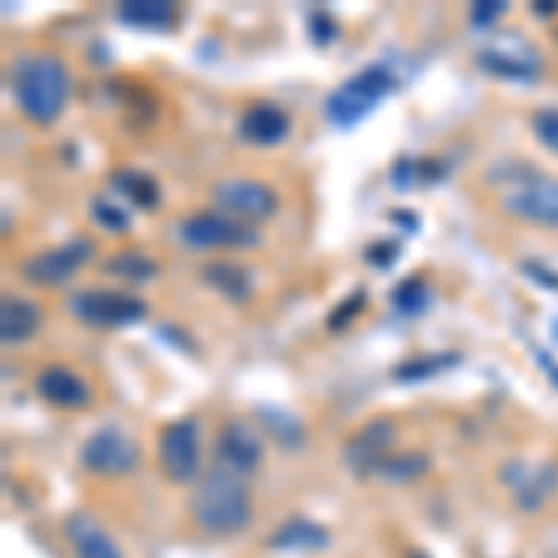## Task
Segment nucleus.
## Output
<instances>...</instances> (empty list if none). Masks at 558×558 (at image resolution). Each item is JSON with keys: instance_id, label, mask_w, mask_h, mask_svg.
Listing matches in <instances>:
<instances>
[{"instance_id": "1", "label": "nucleus", "mask_w": 558, "mask_h": 558, "mask_svg": "<svg viewBox=\"0 0 558 558\" xmlns=\"http://www.w3.org/2000/svg\"><path fill=\"white\" fill-rule=\"evenodd\" d=\"M12 89L31 123H57L71 97V75L52 52H26L12 68Z\"/></svg>"}, {"instance_id": "2", "label": "nucleus", "mask_w": 558, "mask_h": 558, "mask_svg": "<svg viewBox=\"0 0 558 558\" xmlns=\"http://www.w3.org/2000/svg\"><path fill=\"white\" fill-rule=\"evenodd\" d=\"M191 514L197 529H205L209 536H235L250 525L254 502H250L246 476L213 465L209 473L197 481V492L191 499Z\"/></svg>"}, {"instance_id": "3", "label": "nucleus", "mask_w": 558, "mask_h": 558, "mask_svg": "<svg viewBox=\"0 0 558 558\" xmlns=\"http://www.w3.org/2000/svg\"><path fill=\"white\" fill-rule=\"evenodd\" d=\"M495 197L510 216L533 228H558V179L533 165H507L492 175Z\"/></svg>"}, {"instance_id": "4", "label": "nucleus", "mask_w": 558, "mask_h": 558, "mask_svg": "<svg viewBox=\"0 0 558 558\" xmlns=\"http://www.w3.org/2000/svg\"><path fill=\"white\" fill-rule=\"evenodd\" d=\"M395 86H399L395 71L387 64H373V68L357 71V75H350L347 83L324 101V112H328V120L336 123V128H354V123L365 120Z\"/></svg>"}, {"instance_id": "5", "label": "nucleus", "mask_w": 558, "mask_h": 558, "mask_svg": "<svg viewBox=\"0 0 558 558\" xmlns=\"http://www.w3.org/2000/svg\"><path fill=\"white\" fill-rule=\"evenodd\" d=\"M175 235L186 250H246L260 242L250 223H239L235 216H228L220 209L194 213V216H186V220H179Z\"/></svg>"}, {"instance_id": "6", "label": "nucleus", "mask_w": 558, "mask_h": 558, "mask_svg": "<svg viewBox=\"0 0 558 558\" xmlns=\"http://www.w3.org/2000/svg\"><path fill=\"white\" fill-rule=\"evenodd\" d=\"M157 462L172 484L197 481V470H202V428H197V417H179L160 432Z\"/></svg>"}, {"instance_id": "7", "label": "nucleus", "mask_w": 558, "mask_h": 558, "mask_svg": "<svg viewBox=\"0 0 558 558\" xmlns=\"http://www.w3.org/2000/svg\"><path fill=\"white\" fill-rule=\"evenodd\" d=\"M68 310L78 320L94 324V328H123V324L146 320V302L123 291H101V287H86L68 299Z\"/></svg>"}, {"instance_id": "8", "label": "nucleus", "mask_w": 558, "mask_h": 558, "mask_svg": "<svg viewBox=\"0 0 558 558\" xmlns=\"http://www.w3.org/2000/svg\"><path fill=\"white\" fill-rule=\"evenodd\" d=\"M213 202L220 213L235 216L239 223H260L268 220V216L276 213L279 197L268 183H260V179H220V183L213 186Z\"/></svg>"}, {"instance_id": "9", "label": "nucleus", "mask_w": 558, "mask_h": 558, "mask_svg": "<svg viewBox=\"0 0 558 558\" xmlns=\"http://www.w3.org/2000/svg\"><path fill=\"white\" fill-rule=\"evenodd\" d=\"M78 458H83L86 470L97 476H123L138 465V444H134L123 428L105 425L86 439Z\"/></svg>"}, {"instance_id": "10", "label": "nucleus", "mask_w": 558, "mask_h": 558, "mask_svg": "<svg viewBox=\"0 0 558 558\" xmlns=\"http://www.w3.org/2000/svg\"><path fill=\"white\" fill-rule=\"evenodd\" d=\"M89 254H94V242H89L86 235H75V239L60 242V246L34 254L23 265V276L31 279L34 287H60L86 265Z\"/></svg>"}, {"instance_id": "11", "label": "nucleus", "mask_w": 558, "mask_h": 558, "mask_svg": "<svg viewBox=\"0 0 558 558\" xmlns=\"http://www.w3.org/2000/svg\"><path fill=\"white\" fill-rule=\"evenodd\" d=\"M260 458H265V444H260V432L250 421L235 417L220 428V436H216V465L246 476L257 470Z\"/></svg>"}, {"instance_id": "12", "label": "nucleus", "mask_w": 558, "mask_h": 558, "mask_svg": "<svg viewBox=\"0 0 558 558\" xmlns=\"http://www.w3.org/2000/svg\"><path fill=\"white\" fill-rule=\"evenodd\" d=\"M391 444H395V425L387 417L380 421H368L365 428H357L354 436L347 439V462L350 470H357L362 476H373L380 470L384 458H391Z\"/></svg>"}, {"instance_id": "13", "label": "nucleus", "mask_w": 558, "mask_h": 558, "mask_svg": "<svg viewBox=\"0 0 558 558\" xmlns=\"http://www.w3.org/2000/svg\"><path fill=\"white\" fill-rule=\"evenodd\" d=\"M34 391H38L41 399L49 402V407H60V410H86L89 399H94L89 384L75 373V368H68V365L41 368L38 380H34Z\"/></svg>"}, {"instance_id": "14", "label": "nucleus", "mask_w": 558, "mask_h": 558, "mask_svg": "<svg viewBox=\"0 0 558 558\" xmlns=\"http://www.w3.org/2000/svg\"><path fill=\"white\" fill-rule=\"evenodd\" d=\"M481 64L484 71L492 75H502V78H536L539 75V57L529 49L525 41L510 38V41H499L492 49L481 52Z\"/></svg>"}, {"instance_id": "15", "label": "nucleus", "mask_w": 558, "mask_h": 558, "mask_svg": "<svg viewBox=\"0 0 558 558\" xmlns=\"http://www.w3.org/2000/svg\"><path fill=\"white\" fill-rule=\"evenodd\" d=\"M64 536L78 558H123V551L116 547V539L105 533L101 521L89 518V514L64 518Z\"/></svg>"}, {"instance_id": "16", "label": "nucleus", "mask_w": 558, "mask_h": 558, "mask_svg": "<svg viewBox=\"0 0 558 558\" xmlns=\"http://www.w3.org/2000/svg\"><path fill=\"white\" fill-rule=\"evenodd\" d=\"M239 134L246 142H254V146H276V142H283L291 134V120H287V112L279 105L260 101L242 112Z\"/></svg>"}, {"instance_id": "17", "label": "nucleus", "mask_w": 558, "mask_h": 558, "mask_svg": "<svg viewBox=\"0 0 558 558\" xmlns=\"http://www.w3.org/2000/svg\"><path fill=\"white\" fill-rule=\"evenodd\" d=\"M41 328V310L31 299H20V294H4L0 302V339L8 347H20L26 339H34Z\"/></svg>"}, {"instance_id": "18", "label": "nucleus", "mask_w": 558, "mask_h": 558, "mask_svg": "<svg viewBox=\"0 0 558 558\" xmlns=\"http://www.w3.org/2000/svg\"><path fill=\"white\" fill-rule=\"evenodd\" d=\"M116 15H120V23L138 26V31H168L179 20V8L172 0H128Z\"/></svg>"}, {"instance_id": "19", "label": "nucleus", "mask_w": 558, "mask_h": 558, "mask_svg": "<svg viewBox=\"0 0 558 558\" xmlns=\"http://www.w3.org/2000/svg\"><path fill=\"white\" fill-rule=\"evenodd\" d=\"M324 544H328V533L305 518L287 521V525L276 529L272 539H268V547H283V551H310V547H324Z\"/></svg>"}, {"instance_id": "20", "label": "nucleus", "mask_w": 558, "mask_h": 558, "mask_svg": "<svg viewBox=\"0 0 558 558\" xmlns=\"http://www.w3.org/2000/svg\"><path fill=\"white\" fill-rule=\"evenodd\" d=\"M105 272L116 279H128V283H149V279H157L160 265L153 257L138 254V250H120V254L105 260Z\"/></svg>"}, {"instance_id": "21", "label": "nucleus", "mask_w": 558, "mask_h": 558, "mask_svg": "<svg viewBox=\"0 0 558 558\" xmlns=\"http://www.w3.org/2000/svg\"><path fill=\"white\" fill-rule=\"evenodd\" d=\"M425 473H428V458L421 451H395L391 458H384L380 470H376V476L387 484H410Z\"/></svg>"}, {"instance_id": "22", "label": "nucleus", "mask_w": 558, "mask_h": 558, "mask_svg": "<svg viewBox=\"0 0 558 558\" xmlns=\"http://www.w3.org/2000/svg\"><path fill=\"white\" fill-rule=\"evenodd\" d=\"M202 276H205V283L216 287V291L228 294V299H235V302H242L250 294V272L239 265H205Z\"/></svg>"}, {"instance_id": "23", "label": "nucleus", "mask_w": 558, "mask_h": 558, "mask_svg": "<svg viewBox=\"0 0 558 558\" xmlns=\"http://www.w3.org/2000/svg\"><path fill=\"white\" fill-rule=\"evenodd\" d=\"M391 302H395V310H399V313H407V317H417V313H425L428 305H432V291H428L425 279L413 276V279H407V283L395 287Z\"/></svg>"}, {"instance_id": "24", "label": "nucleus", "mask_w": 558, "mask_h": 558, "mask_svg": "<svg viewBox=\"0 0 558 558\" xmlns=\"http://www.w3.org/2000/svg\"><path fill=\"white\" fill-rule=\"evenodd\" d=\"M112 186L120 194H128L134 205H157V183H153L149 175H142V172H116L112 175Z\"/></svg>"}, {"instance_id": "25", "label": "nucleus", "mask_w": 558, "mask_h": 558, "mask_svg": "<svg viewBox=\"0 0 558 558\" xmlns=\"http://www.w3.org/2000/svg\"><path fill=\"white\" fill-rule=\"evenodd\" d=\"M458 362V354H436V357H413L395 368V380H428V376L444 373Z\"/></svg>"}, {"instance_id": "26", "label": "nucleus", "mask_w": 558, "mask_h": 558, "mask_svg": "<svg viewBox=\"0 0 558 558\" xmlns=\"http://www.w3.org/2000/svg\"><path fill=\"white\" fill-rule=\"evenodd\" d=\"M533 134L539 138V146L558 153V108H539V112H533Z\"/></svg>"}, {"instance_id": "27", "label": "nucleus", "mask_w": 558, "mask_h": 558, "mask_svg": "<svg viewBox=\"0 0 558 558\" xmlns=\"http://www.w3.org/2000/svg\"><path fill=\"white\" fill-rule=\"evenodd\" d=\"M94 220L101 223L105 231H128L131 228V216L123 209H116L112 202H105V197H94Z\"/></svg>"}, {"instance_id": "28", "label": "nucleus", "mask_w": 558, "mask_h": 558, "mask_svg": "<svg viewBox=\"0 0 558 558\" xmlns=\"http://www.w3.org/2000/svg\"><path fill=\"white\" fill-rule=\"evenodd\" d=\"M265 417H268V428H272L283 444H299V439H302V428L294 425L291 417H283V413H276V410H268Z\"/></svg>"}, {"instance_id": "29", "label": "nucleus", "mask_w": 558, "mask_h": 558, "mask_svg": "<svg viewBox=\"0 0 558 558\" xmlns=\"http://www.w3.org/2000/svg\"><path fill=\"white\" fill-rule=\"evenodd\" d=\"M502 12H507V4H499V0H481V4L470 8V23L484 31V26H492Z\"/></svg>"}, {"instance_id": "30", "label": "nucleus", "mask_w": 558, "mask_h": 558, "mask_svg": "<svg viewBox=\"0 0 558 558\" xmlns=\"http://www.w3.org/2000/svg\"><path fill=\"white\" fill-rule=\"evenodd\" d=\"M362 305H365V294L357 291L354 299H350L347 305H339V310L331 313L328 324H331V328H343V324H350V317H354V313H362Z\"/></svg>"}, {"instance_id": "31", "label": "nucleus", "mask_w": 558, "mask_h": 558, "mask_svg": "<svg viewBox=\"0 0 558 558\" xmlns=\"http://www.w3.org/2000/svg\"><path fill=\"white\" fill-rule=\"evenodd\" d=\"M525 272L533 276V279H539V283H551V287H558V276H547V268H539L536 260H525Z\"/></svg>"}, {"instance_id": "32", "label": "nucleus", "mask_w": 558, "mask_h": 558, "mask_svg": "<svg viewBox=\"0 0 558 558\" xmlns=\"http://www.w3.org/2000/svg\"><path fill=\"white\" fill-rule=\"evenodd\" d=\"M536 357H539V365H544V373L558 384V365H555V357H547L544 350H536Z\"/></svg>"}]
</instances>
